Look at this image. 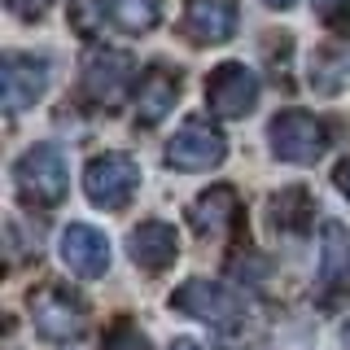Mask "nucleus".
<instances>
[{
  "mask_svg": "<svg viewBox=\"0 0 350 350\" xmlns=\"http://www.w3.org/2000/svg\"><path fill=\"white\" fill-rule=\"evenodd\" d=\"M14 180H18V193L27 206H57L66 197L70 175H66V158L57 145H36L18 158Z\"/></svg>",
  "mask_w": 350,
  "mask_h": 350,
  "instance_id": "obj_1",
  "label": "nucleus"
},
{
  "mask_svg": "<svg viewBox=\"0 0 350 350\" xmlns=\"http://www.w3.org/2000/svg\"><path fill=\"white\" fill-rule=\"evenodd\" d=\"M206 105H211L219 118H245L250 109L258 105V79H254V70L241 66V62L215 66V75L206 79Z\"/></svg>",
  "mask_w": 350,
  "mask_h": 350,
  "instance_id": "obj_7",
  "label": "nucleus"
},
{
  "mask_svg": "<svg viewBox=\"0 0 350 350\" xmlns=\"http://www.w3.org/2000/svg\"><path fill=\"white\" fill-rule=\"evenodd\" d=\"M101 350H149V337L131 320H114L109 333H105V342H101Z\"/></svg>",
  "mask_w": 350,
  "mask_h": 350,
  "instance_id": "obj_19",
  "label": "nucleus"
},
{
  "mask_svg": "<svg viewBox=\"0 0 350 350\" xmlns=\"http://www.w3.org/2000/svg\"><path fill=\"white\" fill-rule=\"evenodd\" d=\"M333 184H337V189H342V197H350V158H346L342 167L333 171Z\"/></svg>",
  "mask_w": 350,
  "mask_h": 350,
  "instance_id": "obj_22",
  "label": "nucleus"
},
{
  "mask_svg": "<svg viewBox=\"0 0 350 350\" xmlns=\"http://www.w3.org/2000/svg\"><path fill=\"white\" fill-rule=\"evenodd\" d=\"M49 5H53V0H9V9H14V14L18 18H44V14H49Z\"/></svg>",
  "mask_w": 350,
  "mask_h": 350,
  "instance_id": "obj_21",
  "label": "nucleus"
},
{
  "mask_svg": "<svg viewBox=\"0 0 350 350\" xmlns=\"http://www.w3.org/2000/svg\"><path fill=\"white\" fill-rule=\"evenodd\" d=\"M271 219H276V228H284V232H302V228L311 224V197L302 189H289V193L271 197Z\"/></svg>",
  "mask_w": 350,
  "mask_h": 350,
  "instance_id": "obj_18",
  "label": "nucleus"
},
{
  "mask_svg": "<svg viewBox=\"0 0 350 350\" xmlns=\"http://www.w3.org/2000/svg\"><path fill=\"white\" fill-rule=\"evenodd\" d=\"M62 262L83 280H96L109 271V241L88 224H70L62 232Z\"/></svg>",
  "mask_w": 350,
  "mask_h": 350,
  "instance_id": "obj_10",
  "label": "nucleus"
},
{
  "mask_svg": "<svg viewBox=\"0 0 350 350\" xmlns=\"http://www.w3.org/2000/svg\"><path fill=\"white\" fill-rule=\"evenodd\" d=\"M271 153L293 167H311V162L324 158L328 149V127L306 109H284V114L271 118Z\"/></svg>",
  "mask_w": 350,
  "mask_h": 350,
  "instance_id": "obj_2",
  "label": "nucleus"
},
{
  "mask_svg": "<svg viewBox=\"0 0 350 350\" xmlns=\"http://www.w3.org/2000/svg\"><path fill=\"white\" fill-rule=\"evenodd\" d=\"M267 5H271V9H289L293 0H267Z\"/></svg>",
  "mask_w": 350,
  "mask_h": 350,
  "instance_id": "obj_24",
  "label": "nucleus"
},
{
  "mask_svg": "<svg viewBox=\"0 0 350 350\" xmlns=\"http://www.w3.org/2000/svg\"><path fill=\"white\" fill-rule=\"evenodd\" d=\"M241 219V202H237V189H228V184H215V189H206L197 202L189 206V224L197 237H228L232 232V224Z\"/></svg>",
  "mask_w": 350,
  "mask_h": 350,
  "instance_id": "obj_11",
  "label": "nucleus"
},
{
  "mask_svg": "<svg viewBox=\"0 0 350 350\" xmlns=\"http://www.w3.org/2000/svg\"><path fill=\"white\" fill-rule=\"evenodd\" d=\"M184 27L197 44H224L237 31V0H189Z\"/></svg>",
  "mask_w": 350,
  "mask_h": 350,
  "instance_id": "obj_12",
  "label": "nucleus"
},
{
  "mask_svg": "<svg viewBox=\"0 0 350 350\" xmlns=\"http://www.w3.org/2000/svg\"><path fill=\"white\" fill-rule=\"evenodd\" d=\"M171 306H175V311H184V315H193V320L215 324V328H228V324H237L241 315H245V302H241L232 289L215 284V280H189V284H180V289L171 293Z\"/></svg>",
  "mask_w": 350,
  "mask_h": 350,
  "instance_id": "obj_6",
  "label": "nucleus"
},
{
  "mask_svg": "<svg viewBox=\"0 0 350 350\" xmlns=\"http://www.w3.org/2000/svg\"><path fill=\"white\" fill-rule=\"evenodd\" d=\"M342 342H346V350H350V324H346V333H342Z\"/></svg>",
  "mask_w": 350,
  "mask_h": 350,
  "instance_id": "obj_25",
  "label": "nucleus"
},
{
  "mask_svg": "<svg viewBox=\"0 0 350 350\" xmlns=\"http://www.w3.org/2000/svg\"><path fill=\"white\" fill-rule=\"evenodd\" d=\"M101 5H105V18L127 36H140L158 22V0H101Z\"/></svg>",
  "mask_w": 350,
  "mask_h": 350,
  "instance_id": "obj_16",
  "label": "nucleus"
},
{
  "mask_svg": "<svg viewBox=\"0 0 350 350\" xmlns=\"http://www.w3.org/2000/svg\"><path fill=\"white\" fill-rule=\"evenodd\" d=\"M31 320L49 342H79L88 328V306L62 284H44L31 293Z\"/></svg>",
  "mask_w": 350,
  "mask_h": 350,
  "instance_id": "obj_5",
  "label": "nucleus"
},
{
  "mask_svg": "<svg viewBox=\"0 0 350 350\" xmlns=\"http://www.w3.org/2000/svg\"><path fill=\"white\" fill-rule=\"evenodd\" d=\"M175 254H180V237H175L171 224H162V219H149V224H140L136 232H131V258H136V267L145 271H167Z\"/></svg>",
  "mask_w": 350,
  "mask_h": 350,
  "instance_id": "obj_13",
  "label": "nucleus"
},
{
  "mask_svg": "<svg viewBox=\"0 0 350 350\" xmlns=\"http://www.w3.org/2000/svg\"><path fill=\"white\" fill-rule=\"evenodd\" d=\"M320 284L342 293L350 284V232L342 224H324V254H320Z\"/></svg>",
  "mask_w": 350,
  "mask_h": 350,
  "instance_id": "obj_15",
  "label": "nucleus"
},
{
  "mask_svg": "<svg viewBox=\"0 0 350 350\" xmlns=\"http://www.w3.org/2000/svg\"><path fill=\"white\" fill-rule=\"evenodd\" d=\"M171 350H202V346L189 342V337H180V342H171Z\"/></svg>",
  "mask_w": 350,
  "mask_h": 350,
  "instance_id": "obj_23",
  "label": "nucleus"
},
{
  "mask_svg": "<svg viewBox=\"0 0 350 350\" xmlns=\"http://www.w3.org/2000/svg\"><path fill=\"white\" fill-rule=\"evenodd\" d=\"M136 79V62L118 49H88L83 57V96L101 109H118Z\"/></svg>",
  "mask_w": 350,
  "mask_h": 350,
  "instance_id": "obj_4",
  "label": "nucleus"
},
{
  "mask_svg": "<svg viewBox=\"0 0 350 350\" xmlns=\"http://www.w3.org/2000/svg\"><path fill=\"white\" fill-rule=\"evenodd\" d=\"M136 189H140V167L127 153H101L83 171V193L101 211H123L131 197H136Z\"/></svg>",
  "mask_w": 350,
  "mask_h": 350,
  "instance_id": "obj_3",
  "label": "nucleus"
},
{
  "mask_svg": "<svg viewBox=\"0 0 350 350\" xmlns=\"http://www.w3.org/2000/svg\"><path fill=\"white\" fill-rule=\"evenodd\" d=\"M44 88H49V62L36 57V53H9L5 66H0V92H5L9 114L36 105Z\"/></svg>",
  "mask_w": 350,
  "mask_h": 350,
  "instance_id": "obj_9",
  "label": "nucleus"
},
{
  "mask_svg": "<svg viewBox=\"0 0 350 350\" xmlns=\"http://www.w3.org/2000/svg\"><path fill=\"white\" fill-rule=\"evenodd\" d=\"M346 79H350V53H342V49L315 53V62H311V88L315 92L333 96V92L346 88Z\"/></svg>",
  "mask_w": 350,
  "mask_h": 350,
  "instance_id": "obj_17",
  "label": "nucleus"
},
{
  "mask_svg": "<svg viewBox=\"0 0 350 350\" xmlns=\"http://www.w3.org/2000/svg\"><path fill=\"white\" fill-rule=\"evenodd\" d=\"M175 96H180V75L149 70L145 79H140V92H136V123L140 127H158L162 118L171 114Z\"/></svg>",
  "mask_w": 350,
  "mask_h": 350,
  "instance_id": "obj_14",
  "label": "nucleus"
},
{
  "mask_svg": "<svg viewBox=\"0 0 350 350\" xmlns=\"http://www.w3.org/2000/svg\"><path fill=\"white\" fill-rule=\"evenodd\" d=\"M315 14H320L328 27L346 31L350 27V0H315Z\"/></svg>",
  "mask_w": 350,
  "mask_h": 350,
  "instance_id": "obj_20",
  "label": "nucleus"
},
{
  "mask_svg": "<svg viewBox=\"0 0 350 350\" xmlns=\"http://www.w3.org/2000/svg\"><path fill=\"white\" fill-rule=\"evenodd\" d=\"M228 158V140L219 136L211 123H184L167 145V162L175 171H211Z\"/></svg>",
  "mask_w": 350,
  "mask_h": 350,
  "instance_id": "obj_8",
  "label": "nucleus"
}]
</instances>
